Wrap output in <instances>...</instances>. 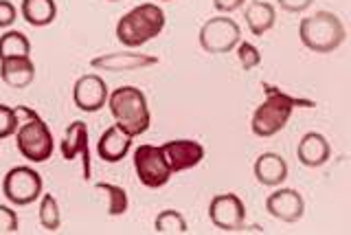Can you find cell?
Segmentation results:
<instances>
[{
	"label": "cell",
	"instance_id": "cell-1",
	"mask_svg": "<svg viewBox=\"0 0 351 235\" xmlns=\"http://www.w3.org/2000/svg\"><path fill=\"white\" fill-rule=\"evenodd\" d=\"M261 88L266 91V102H263L255 115H252V134L259 139H270L277 132H281L292 117L294 108H314L316 102L312 99H301V97H290L288 93L279 91L272 84H261Z\"/></svg>",
	"mask_w": 351,
	"mask_h": 235
},
{
	"label": "cell",
	"instance_id": "cell-2",
	"mask_svg": "<svg viewBox=\"0 0 351 235\" xmlns=\"http://www.w3.org/2000/svg\"><path fill=\"white\" fill-rule=\"evenodd\" d=\"M18 115V130H16V148L31 163H44L53 156L55 143L53 134L42 117L27 106L14 108Z\"/></svg>",
	"mask_w": 351,
	"mask_h": 235
},
{
	"label": "cell",
	"instance_id": "cell-3",
	"mask_svg": "<svg viewBox=\"0 0 351 235\" xmlns=\"http://www.w3.org/2000/svg\"><path fill=\"white\" fill-rule=\"evenodd\" d=\"M108 106L117 126L128 137H141L149 128V108L145 93L134 86H121L108 95Z\"/></svg>",
	"mask_w": 351,
	"mask_h": 235
},
{
	"label": "cell",
	"instance_id": "cell-4",
	"mask_svg": "<svg viewBox=\"0 0 351 235\" xmlns=\"http://www.w3.org/2000/svg\"><path fill=\"white\" fill-rule=\"evenodd\" d=\"M165 11L154 3H143L117 22V40L128 49H136L160 36L165 29Z\"/></svg>",
	"mask_w": 351,
	"mask_h": 235
},
{
	"label": "cell",
	"instance_id": "cell-5",
	"mask_svg": "<svg viewBox=\"0 0 351 235\" xmlns=\"http://www.w3.org/2000/svg\"><path fill=\"white\" fill-rule=\"evenodd\" d=\"M299 38L303 47L314 53H334L345 42L347 31L343 20L332 11H316L301 20Z\"/></svg>",
	"mask_w": 351,
	"mask_h": 235
},
{
	"label": "cell",
	"instance_id": "cell-6",
	"mask_svg": "<svg viewBox=\"0 0 351 235\" xmlns=\"http://www.w3.org/2000/svg\"><path fill=\"white\" fill-rule=\"evenodd\" d=\"M134 170L138 181L149 189L165 187L173 174L162 150L158 145H149V143L138 145L134 150Z\"/></svg>",
	"mask_w": 351,
	"mask_h": 235
},
{
	"label": "cell",
	"instance_id": "cell-7",
	"mask_svg": "<svg viewBox=\"0 0 351 235\" xmlns=\"http://www.w3.org/2000/svg\"><path fill=\"white\" fill-rule=\"evenodd\" d=\"M42 176L33 167H14L5 174L3 194L11 205L27 207L42 196Z\"/></svg>",
	"mask_w": 351,
	"mask_h": 235
},
{
	"label": "cell",
	"instance_id": "cell-8",
	"mask_svg": "<svg viewBox=\"0 0 351 235\" xmlns=\"http://www.w3.org/2000/svg\"><path fill=\"white\" fill-rule=\"evenodd\" d=\"M241 42L239 25L228 16H215L206 20L200 29V47L211 55L230 53Z\"/></svg>",
	"mask_w": 351,
	"mask_h": 235
},
{
	"label": "cell",
	"instance_id": "cell-9",
	"mask_svg": "<svg viewBox=\"0 0 351 235\" xmlns=\"http://www.w3.org/2000/svg\"><path fill=\"white\" fill-rule=\"evenodd\" d=\"M208 218L213 227L226 233L244 231L246 222V207L237 194H217L211 205H208Z\"/></svg>",
	"mask_w": 351,
	"mask_h": 235
},
{
	"label": "cell",
	"instance_id": "cell-10",
	"mask_svg": "<svg viewBox=\"0 0 351 235\" xmlns=\"http://www.w3.org/2000/svg\"><path fill=\"white\" fill-rule=\"evenodd\" d=\"M108 86L99 75H82L73 86V102L82 113H99L108 102Z\"/></svg>",
	"mask_w": 351,
	"mask_h": 235
},
{
	"label": "cell",
	"instance_id": "cell-11",
	"mask_svg": "<svg viewBox=\"0 0 351 235\" xmlns=\"http://www.w3.org/2000/svg\"><path fill=\"white\" fill-rule=\"evenodd\" d=\"M160 150H162L165 159H167L173 174L191 170V167L200 165L204 159V148L197 141H191V139L167 141L165 145H160Z\"/></svg>",
	"mask_w": 351,
	"mask_h": 235
},
{
	"label": "cell",
	"instance_id": "cell-12",
	"mask_svg": "<svg viewBox=\"0 0 351 235\" xmlns=\"http://www.w3.org/2000/svg\"><path fill=\"white\" fill-rule=\"evenodd\" d=\"M158 64L156 55L147 53H104L99 58L90 60V66L97 71H108V73H125V71H138L147 69V66Z\"/></svg>",
	"mask_w": 351,
	"mask_h": 235
},
{
	"label": "cell",
	"instance_id": "cell-13",
	"mask_svg": "<svg viewBox=\"0 0 351 235\" xmlns=\"http://www.w3.org/2000/svg\"><path fill=\"white\" fill-rule=\"evenodd\" d=\"M60 150L64 161H75L82 156L84 161V178H90V148H88V126L84 121H73L64 132V139L60 143Z\"/></svg>",
	"mask_w": 351,
	"mask_h": 235
},
{
	"label": "cell",
	"instance_id": "cell-14",
	"mask_svg": "<svg viewBox=\"0 0 351 235\" xmlns=\"http://www.w3.org/2000/svg\"><path fill=\"white\" fill-rule=\"evenodd\" d=\"M266 211L281 222H299L305 214L303 196L296 189H277L266 198Z\"/></svg>",
	"mask_w": 351,
	"mask_h": 235
},
{
	"label": "cell",
	"instance_id": "cell-15",
	"mask_svg": "<svg viewBox=\"0 0 351 235\" xmlns=\"http://www.w3.org/2000/svg\"><path fill=\"white\" fill-rule=\"evenodd\" d=\"M132 148V137L121 130L119 126L108 128L97 141V154L104 163H119L123 161Z\"/></svg>",
	"mask_w": 351,
	"mask_h": 235
},
{
	"label": "cell",
	"instance_id": "cell-16",
	"mask_svg": "<svg viewBox=\"0 0 351 235\" xmlns=\"http://www.w3.org/2000/svg\"><path fill=\"white\" fill-rule=\"evenodd\" d=\"M329 156H332V145L318 132H307L296 148V159L305 167H321L329 161Z\"/></svg>",
	"mask_w": 351,
	"mask_h": 235
},
{
	"label": "cell",
	"instance_id": "cell-17",
	"mask_svg": "<svg viewBox=\"0 0 351 235\" xmlns=\"http://www.w3.org/2000/svg\"><path fill=\"white\" fill-rule=\"evenodd\" d=\"M255 178L263 187H277L288 178V163L274 152H263L255 161Z\"/></svg>",
	"mask_w": 351,
	"mask_h": 235
},
{
	"label": "cell",
	"instance_id": "cell-18",
	"mask_svg": "<svg viewBox=\"0 0 351 235\" xmlns=\"http://www.w3.org/2000/svg\"><path fill=\"white\" fill-rule=\"evenodd\" d=\"M0 77L11 88H27L36 80V64L31 58L0 60Z\"/></svg>",
	"mask_w": 351,
	"mask_h": 235
},
{
	"label": "cell",
	"instance_id": "cell-19",
	"mask_svg": "<svg viewBox=\"0 0 351 235\" xmlns=\"http://www.w3.org/2000/svg\"><path fill=\"white\" fill-rule=\"evenodd\" d=\"M274 22H277V11L270 3H263V0H252L246 7V25L250 29L252 36L261 38L263 33H268Z\"/></svg>",
	"mask_w": 351,
	"mask_h": 235
},
{
	"label": "cell",
	"instance_id": "cell-20",
	"mask_svg": "<svg viewBox=\"0 0 351 235\" xmlns=\"http://www.w3.org/2000/svg\"><path fill=\"white\" fill-rule=\"evenodd\" d=\"M20 14L31 27H49L58 16L55 0H22Z\"/></svg>",
	"mask_w": 351,
	"mask_h": 235
},
{
	"label": "cell",
	"instance_id": "cell-21",
	"mask_svg": "<svg viewBox=\"0 0 351 235\" xmlns=\"http://www.w3.org/2000/svg\"><path fill=\"white\" fill-rule=\"evenodd\" d=\"M31 58V42L22 31L11 29L0 36V60Z\"/></svg>",
	"mask_w": 351,
	"mask_h": 235
},
{
	"label": "cell",
	"instance_id": "cell-22",
	"mask_svg": "<svg viewBox=\"0 0 351 235\" xmlns=\"http://www.w3.org/2000/svg\"><path fill=\"white\" fill-rule=\"evenodd\" d=\"M154 231L160 235H176V233H186L189 227H186V220L180 211L176 209H165L154 220Z\"/></svg>",
	"mask_w": 351,
	"mask_h": 235
},
{
	"label": "cell",
	"instance_id": "cell-23",
	"mask_svg": "<svg viewBox=\"0 0 351 235\" xmlns=\"http://www.w3.org/2000/svg\"><path fill=\"white\" fill-rule=\"evenodd\" d=\"M97 192L106 194L110 216H123L128 211V194L123 187H117L110 183H97Z\"/></svg>",
	"mask_w": 351,
	"mask_h": 235
},
{
	"label": "cell",
	"instance_id": "cell-24",
	"mask_svg": "<svg viewBox=\"0 0 351 235\" xmlns=\"http://www.w3.org/2000/svg\"><path fill=\"white\" fill-rule=\"evenodd\" d=\"M40 225L55 233L62 225V214H60V205L58 200L53 198V194H42V200H40Z\"/></svg>",
	"mask_w": 351,
	"mask_h": 235
},
{
	"label": "cell",
	"instance_id": "cell-25",
	"mask_svg": "<svg viewBox=\"0 0 351 235\" xmlns=\"http://www.w3.org/2000/svg\"><path fill=\"white\" fill-rule=\"evenodd\" d=\"M235 49H237V58H239V64L244 66V71H252V69H257V66L261 64V53H259V49L255 47V44L239 42Z\"/></svg>",
	"mask_w": 351,
	"mask_h": 235
},
{
	"label": "cell",
	"instance_id": "cell-26",
	"mask_svg": "<svg viewBox=\"0 0 351 235\" xmlns=\"http://www.w3.org/2000/svg\"><path fill=\"white\" fill-rule=\"evenodd\" d=\"M18 115L14 108H9L5 104H0V141L14 137L18 130Z\"/></svg>",
	"mask_w": 351,
	"mask_h": 235
},
{
	"label": "cell",
	"instance_id": "cell-27",
	"mask_svg": "<svg viewBox=\"0 0 351 235\" xmlns=\"http://www.w3.org/2000/svg\"><path fill=\"white\" fill-rule=\"evenodd\" d=\"M20 220L18 214L11 207L0 205V233H18Z\"/></svg>",
	"mask_w": 351,
	"mask_h": 235
},
{
	"label": "cell",
	"instance_id": "cell-28",
	"mask_svg": "<svg viewBox=\"0 0 351 235\" xmlns=\"http://www.w3.org/2000/svg\"><path fill=\"white\" fill-rule=\"evenodd\" d=\"M18 11L9 0H0V29H9L16 22Z\"/></svg>",
	"mask_w": 351,
	"mask_h": 235
},
{
	"label": "cell",
	"instance_id": "cell-29",
	"mask_svg": "<svg viewBox=\"0 0 351 235\" xmlns=\"http://www.w3.org/2000/svg\"><path fill=\"white\" fill-rule=\"evenodd\" d=\"M314 0H279V7L288 14H301L307 7H310Z\"/></svg>",
	"mask_w": 351,
	"mask_h": 235
},
{
	"label": "cell",
	"instance_id": "cell-30",
	"mask_svg": "<svg viewBox=\"0 0 351 235\" xmlns=\"http://www.w3.org/2000/svg\"><path fill=\"white\" fill-rule=\"evenodd\" d=\"M244 3L246 0H213V7L217 11H222V14H233V11H237Z\"/></svg>",
	"mask_w": 351,
	"mask_h": 235
},
{
	"label": "cell",
	"instance_id": "cell-31",
	"mask_svg": "<svg viewBox=\"0 0 351 235\" xmlns=\"http://www.w3.org/2000/svg\"><path fill=\"white\" fill-rule=\"evenodd\" d=\"M110 3H119V0H110Z\"/></svg>",
	"mask_w": 351,
	"mask_h": 235
}]
</instances>
